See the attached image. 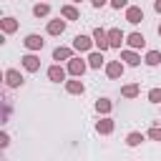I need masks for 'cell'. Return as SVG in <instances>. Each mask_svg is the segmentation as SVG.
<instances>
[{
	"label": "cell",
	"instance_id": "cell-18",
	"mask_svg": "<svg viewBox=\"0 0 161 161\" xmlns=\"http://www.w3.org/2000/svg\"><path fill=\"white\" fill-rule=\"evenodd\" d=\"M65 91L68 93H83V83L80 80H68L65 83Z\"/></svg>",
	"mask_w": 161,
	"mask_h": 161
},
{
	"label": "cell",
	"instance_id": "cell-10",
	"mask_svg": "<svg viewBox=\"0 0 161 161\" xmlns=\"http://www.w3.org/2000/svg\"><path fill=\"white\" fill-rule=\"evenodd\" d=\"M63 30H65V23H63L60 18H58V20H50V23H48V33H50V35H60Z\"/></svg>",
	"mask_w": 161,
	"mask_h": 161
},
{
	"label": "cell",
	"instance_id": "cell-31",
	"mask_svg": "<svg viewBox=\"0 0 161 161\" xmlns=\"http://www.w3.org/2000/svg\"><path fill=\"white\" fill-rule=\"evenodd\" d=\"M75 3H80V0H75Z\"/></svg>",
	"mask_w": 161,
	"mask_h": 161
},
{
	"label": "cell",
	"instance_id": "cell-21",
	"mask_svg": "<svg viewBox=\"0 0 161 161\" xmlns=\"http://www.w3.org/2000/svg\"><path fill=\"white\" fill-rule=\"evenodd\" d=\"M146 63H148V65L161 63V53H158V50H148V53H146Z\"/></svg>",
	"mask_w": 161,
	"mask_h": 161
},
{
	"label": "cell",
	"instance_id": "cell-16",
	"mask_svg": "<svg viewBox=\"0 0 161 161\" xmlns=\"http://www.w3.org/2000/svg\"><path fill=\"white\" fill-rule=\"evenodd\" d=\"M70 58V50L68 48H55L53 50V60H68Z\"/></svg>",
	"mask_w": 161,
	"mask_h": 161
},
{
	"label": "cell",
	"instance_id": "cell-9",
	"mask_svg": "<svg viewBox=\"0 0 161 161\" xmlns=\"http://www.w3.org/2000/svg\"><path fill=\"white\" fill-rule=\"evenodd\" d=\"M106 73H108V78H118V75H123V65L118 60H113V63L106 65Z\"/></svg>",
	"mask_w": 161,
	"mask_h": 161
},
{
	"label": "cell",
	"instance_id": "cell-30",
	"mask_svg": "<svg viewBox=\"0 0 161 161\" xmlns=\"http://www.w3.org/2000/svg\"><path fill=\"white\" fill-rule=\"evenodd\" d=\"M158 35H161V25H158Z\"/></svg>",
	"mask_w": 161,
	"mask_h": 161
},
{
	"label": "cell",
	"instance_id": "cell-28",
	"mask_svg": "<svg viewBox=\"0 0 161 161\" xmlns=\"http://www.w3.org/2000/svg\"><path fill=\"white\" fill-rule=\"evenodd\" d=\"M91 3H93V5H96V8H103V5H106V3H108V0H91Z\"/></svg>",
	"mask_w": 161,
	"mask_h": 161
},
{
	"label": "cell",
	"instance_id": "cell-17",
	"mask_svg": "<svg viewBox=\"0 0 161 161\" xmlns=\"http://www.w3.org/2000/svg\"><path fill=\"white\" fill-rule=\"evenodd\" d=\"M88 65H91V68H101V65H103V55H101V53H91V55H88Z\"/></svg>",
	"mask_w": 161,
	"mask_h": 161
},
{
	"label": "cell",
	"instance_id": "cell-13",
	"mask_svg": "<svg viewBox=\"0 0 161 161\" xmlns=\"http://www.w3.org/2000/svg\"><path fill=\"white\" fill-rule=\"evenodd\" d=\"M96 131H98V133H111V131H113V121H111V118H101V121L96 123Z\"/></svg>",
	"mask_w": 161,
	"mask_h": 161
},
{
	"label": "cell",
	"instance_id": "cell-8",
	"mask_svg": "<svg viewBox=\"0 0 161 161\" xmlns=\"http://www.w3.org/2000/svg\"><path fill=\"white\" fill-rule=\"evenodd\" d=\"M73 48L75 50H88L91 48V38L88 35H75L73 38Z\"/></svg>",
	"mask_w": 161,
	"mask_h": 161
},
{
	"label": "cell",
	"instance_id": "cell-23",
	"mask_svg": "<svg viewBox=\"0 0 161 161\" xmlns=\"http://www.w3.org/2000/svg\"><path fill=\"white\" fill-rule=\"evenodd\" d=\"M33 13H35V15H38V18H43V15H48V13H50V8H48V5H45V3H38V5H35V8H33Z\"/></svg>",
	"mask_w": 161,
	"mask_h": 161
},
{
	"label": "cell",
	"instance_id": "cell-2",
	"mask_svg": "<svg viewBox=\"0 0 161 161\" xmlns=\"http://www.w3.org/2000/svg\"><path fill=\"white\" fill-rule=\"evenodd\" d=\"M126 20H128V23H133V25H136V23H141V20H143V10H141V8H136V5L126 8Z\"/></svg>",
	"mask_w": 161,
	"mask_h": 161
},
{
	"label": "cell",
	"instance_id": "cell-19",
	"mask_svg": "<svg viewBox=\"0 0 161 161\" xmlns=\"http://www.w3.org/2000/svg\"><path fill=\"white\" fill-rule=\"evenodd\" d=\"M96 111H98V113H108V111H111V101H108V98H98V101H96Z\"/></svg>",
	"mask_w": 161,
	"mask_h": 161
},
{
	"label": "cell",
	"instance_id": "cell-11",
	"mask_svg": "<svg viewBox=\"0 0 161 161\" xmlns=\"http://www.w3.org/2000/svg\"><path fill=\"white\" fill-rule=\"evenodd\" d=\"M126 40H128V45H131V48H143V45H146V38H143L141 33H131Z\"/></svg>",
	"mask_w": 161,
	"mask_h": 161
},
{
	"label": "cell",
	"instance_id": "cell-15",
	"mask_svg": "<svg viewBox=\"0 0 161 161\" xmlns=\"http://www.w3.org/2000/svg\"><path fill=\"white\" fill-rule=\"evenodd\" d=\"M121 58H123L128 65H138V63H141V58H138L133 50H123V53H121Z\"/></svg>",
	"mask_w": 161,
	"mask_h": 161
},
{
	"label": "cell",
	"instance_id": "cell-25",
	"mask_svg": "<svg viewBox=\"0 0 161 161\" xmlns=\"http://www.w3.org/2000/svg\"><path fill=\"white\" fill-rule=\"evenodd\" d=\"M148 101L151 103H161V88H151L148 91Z\"/></svg>",
	"mask_w": 161,
	"mask_h": 161
},
{
	"label": "cell",
	"instance_id": "cell-24",
	"mask_svg": "<svg viewBox=\"0 0 161 161\" xmlns=\"http://www.w3.org/2000/svg\"><path fill=\"white\" fill-rule=\"evenodd\" d=\"M15 28H18V23H15V18H5V20H3V30H5V33H13Z\"/></svg>",
	"mask_w": 161,
	"mask_h": 161
},
{
	"label": "cell",
	"instance_id": "cell-22",
	"mask_svg": "<svg viewBox=\"0 0 161 161\" xmlns=\"http://www.w3.org/2000/svg\"><path fill=\"white\" fill-rule=\"evenodd\" d=\"M121 93H123L126 98H133V96H138V86H136V83H131V86H123V88H121Z\"/></svg>",
	"mask_w": 161,
	"mask_h": 161
},
{
	"label": "cell",
	"instance_id": "cell-3",
	"mask_svg": "<svg viewBox=\"0 0 161 161\" xmlns=\"http://www.w3.org/2000/svg\"><path fill=\"white\" fill-rule=\"evenodd\" d=\"M68 73H73V75H83L86 73V63L80 60V58H70V63H68Z\"/></svg>",
	"mask_w": 161,
	"mask_h": 161
},
{
	"label": "cell",
	"instance_id": "cell-27",
	"mask_svg": "<svg viewBox=\"0 0 161 161\" xmlns=\"http://www.w3.org/2000/svg\"><path fill=\"white\" fill-rule=\"evenodd\" d=\"M111 5H113L116 10H121V8H126V0H111Z\"/></svg>",
	"mask_w": 161,
	"mask_h": 161
},
{
	"label": "cell",
	"instance_id": "cell-7",
	"mask_svg": "<svg viewBox=\"0 0 161 161\" xmlns=\"http://www.w3.org/2000/svg\"><path fill=\"white\" fill-rule=\"evenodd\" d=\"M48 78L55 80V83H60V80H65V70H63L60 65H50V68H48Z\"/></svg>",
	"mask_w": 161,
	"mask_h": 161
},
{
	"label": "cell",
	"instance_id": "cell-12",
	"mask_svg": "<svg viewBox=\"0 0 161 161\" xmlns=\"http://www.w3.org/2000/svg\"><path fill=\"white\" fill-rule=\"evenodd\" d=\"M23 65H25V70H30V73H35V70L40 68V60H38L35 55H25V58H23Z\"/></svg>",
	"mask_w": 161,
	"mask_h": 161
},
{
	"label": "cell",
	"instance_id": "cell-4",
	"mask_svg": "<svg viewBox=\"0 0 161 161\" xmlns=\"http://www.w3.org/2000/svg\"><path fill=\"white\" fill-rule=\"evenodd\" d=\"M23 43H25V48H28V50H40V48H43V38H40V35H35V33H30Z\"/></svg>",
	"mask_w": 161,
	"mask_h": 161
},
{
	"label": "cell",
	"instance_id": "cell-29",
	"mask_svg": "<svg viewBox=\"0 0 161 161\" xmlns=\"http://www.w3.org/2000/svg\"><path fill=\"white\" fill-rule=\"evenodd\" d=\"M153 8H156V13H161V0H156V3H153Z\"/></svg>",
	"mask_w": 161,
	"mask_h": 161
},
{
	"label": "cell",
	"instance_id": "cell-26",
	"mask_svg": "<svg viewBox=\"0 0 161 161\" xmlns=\"http://www.w3.org/2000/svg\"><path fill=\"white\" fill-rule=\"evenodd\" d=\"M148 138H153V141H161V128H158V126H153V128L148 131Z\"/></svg>",
	"mask_w": 161,
	"mask_h": 161
},
{
	"label": "cell",
	"instance_id": "cell-14",
	"mask_svg": "<svg viewBox=\"0 0 161 161\" xmlns=\"http://www.w3.org/2000/svg\"><path fill=\"white\" fill-rule=\"evenodd\" d=\"M60 15H63V18H68V20H78V18H80V15H78V10H75L73 5H63V8H60Z\"/></svg>",
	"mask_w": 161,
	"mask_h": 161
},
{
	"label": "cell",
	"instance_id": "cell-1",
	"mask_svg": "<svg viewBox=\"0 0 161 161\" xmlns=\"http://www.w3.org/2000/svg\"><path fill=\"white\" fill-rule=\"evenodd\" d=\"M93 40H96V45L101 48V53H103L106 48H111V43H108V33H106L103 28H96V30H93Z\"/></svg>",
	"mask_w": 161,
	"mask_h": 161
},
{
	"label": "cell",
	"instance_id": "cell-20",
	"mask_svg": "<svg viewBox=\"0 0 161 161\" xmlns=\"http://www.w3.org/2000/svg\"><path fill=\"white\" fill-rule=\"evenodd\" d=\"M141 141H143V133H138V131H133V133L126 136V143H128V146H138Z\"/></svg>",
	"mask_w": 161,
	"mask_h": 161
},
{
	"label": "cell",
	"instance_id": "cell-5",
	"mask_svg": "<svg viewBox=\"0 0 161 161\" xmlns=\"http://www.w3.org/2000/svg\"><path fill=\"white\" fill-rule=\"evenodd\" d=\"M5 80H8V86L10 88H18V86H23V75L18 73V70H5Z\"/></svg>",
	"mask_w": 161,
	"mask_h": 161
},
{
	"label": "cell",
	"instance_id": "cell-6",
	"mask_svg": "<svg viewBox=\"0 0 161 161\" xmlns=\"http://www.w3.org/2000/svg\"><path fill=\"white\" fill-rule=\"evenodd\" d=\"M108 43H111V48H121V43H123V33H121L118 28H111V30H108Z\"/></svg>",
	"mask_w": 161,
	"mask_h": 161
}]
</instances>
